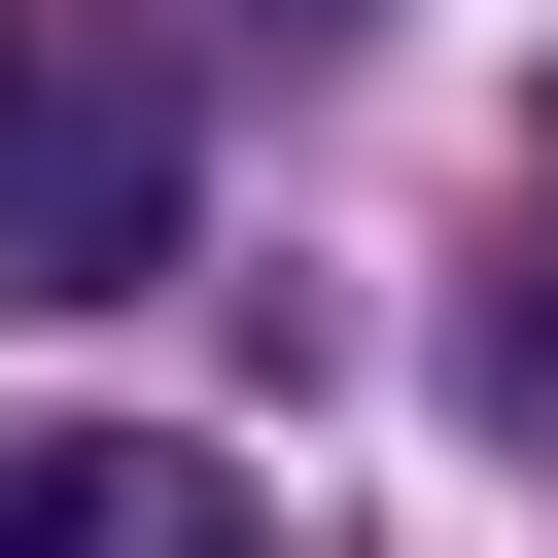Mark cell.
Here are the masks:
<instances>
[{
    "instance_id": "6da1fadb",
    "label": "cell",
    "mask_w": 558,
    "mask_h": 558,
    "mask_svg": "<svg viewBox=\"0 0 558 558\" xmlns=\"http://www.w3.org/2000/svg\"><path fill=\"white\" fill-rule=\"evenodd\" d=\"M0 279H35V314L174 279V70H140L105 0H0Z\"/></svg>"
},
{
    "instance_id": "7a4b0ae2",
    "label": "cell",
    "mask_w": 558,
    "mask_h": 558,
    "mask_svg": "<svg viewBox=\"0 0 558 558\" xmlns=\"http://www.w3.org/2000/svg\"><path fill=\"white\" fill-rule=\"evenodd\" d=\"M0 558H244V453H174V418H70V453H0Z\"/></svg>"
},
{
    "instance_id": "3957f363",
    "label": "cell",
    "mask_w": 558,
    "mask_h": 558,
    "mask_svg": "<svg viewBox=\"0 0 558 558\" xmlns=\"http://www.w3.org/2000/svg\"><path fill=\"white\" fill-rule=\"evenodd\" d=\"M488 384H523V418H558V244H523V314H488Z\"/></svg>"
},
{
    "instance_id": "277c9868",
    "label": "cell",
    "mask_w": 558,
    "mask_h": 558,
    "mask_svg": "<svg viewBox=\"0 0 558 558\" xmlns=\"http://www.w3.org/2000/svg\"><path fill=\"white\" fill-rule=\"evenodd\" d=\"M279 35H349V0H279Z\"/></svg>"
}]
</instances>
